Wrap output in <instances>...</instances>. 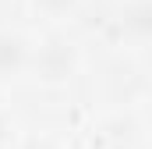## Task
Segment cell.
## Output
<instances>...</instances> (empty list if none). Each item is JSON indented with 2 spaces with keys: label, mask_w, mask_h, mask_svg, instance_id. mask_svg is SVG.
Masks as SVG:
<instances>
[{
  "label": "cell",
  "mask_w": 152,
  "mask_h": 149,
  "mask_svg": "<svg viewBox=\"0 0 152 149\" xmlns=\"http://www.w3.org/2000/svg\"><path fill=\"white\" fill-rule=\"evenodd\" d=\"M0 142H4V121H0Z\"/></svg>",
  "instance_id": "3957f363"
},
{
  "label": "cell",
  "mask_w": 152,
  "mask_h": 149,
  "mask_svg": "<svg viewBox=\"0 0 152 149\" xmlns=\"http://www.w3.org/2000/svg\"><path fill=\"white\" fill-rule=\"evenodd\" d=\"M120 25L138 39H152V0H134L124 7Z\"/></svg>",
  "instance_id": "6da1fadb"
},
{
  "label": "cell",
  "mask_w": 152,
  "mask_h": 149,
  "mask_svg": "<svg viewBox=\"0 0 152 149\" xmlns=\"http://www.w3.org/2000/svg\"><path fill=\"white\" fill-rule=\"evenodd\" d=\"M21 64H25V43L11 32H0V78L21 71Z\"/></svg>",
  "instance_id": "7a4b0ae2"
}]
</instances>
